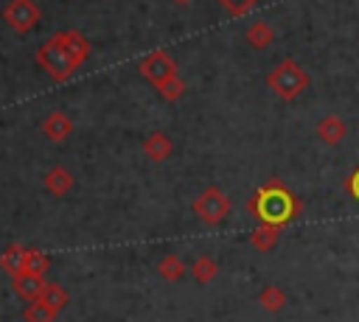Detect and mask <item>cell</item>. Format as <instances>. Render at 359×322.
<instances>
[{"label":"cell","mask_w":359,"mask_h":322,"mask_svg":"<svg viewBox=\"0 0 359 322\" xmlns=\"http://www.w3.org/2000/svg\"><path fill=\"white\" fill-rule=\"evenodd\" d=\"M87 56H90V42L81 31H59L39 45L36 64L53 81H67L79 70V64L87 62Z\"/></svg>","instance_id":"obj_1"},{"label":"cell","mask_w":359,"mask_h":322,"mask_svg":"<svg viewBox=\"0 0 359 322\" xmlns=\"http://www.w3.org/2000/svg\"><path fill=\"white\" fill-rule=\"evenodd\" d=\"M250 210L255 216H261L264 224H275V227H283L294 213H297V204H294V196L280 185V182H266L250 202Z\"/></svg>","instance_id":"obj_2"},{"label":"cell","mask_w":359,"mask_h":322,"mask_svg":"<svg viewBox=\"0 0 359 322\" xmlns=\"http://www.w3.org/2000/svg\"><path fill=\"white\" fill-rule=\"evenodd\" d=\"M311 78L309 73L294 62V59H280L269 76H266V87L280 98V101H294L303 90H309Z\"/></svg>","instance_id":"obj_3"},{"label":"cell","mask_w":359,"mask_h":322,"mask_svg":"<svg viewBox=\"0 0 359 322\" xmlns=\"http://www.w3.org/2000/svg\"><path fill=\"white\" fill-rule=\"evenodd\" d=\"M0 266L6 274H20V272H28V269H36V272H48V258L36 249H28V246H20V244H11L3 255H0Z\"/></svg>","instance_id":"obj_4"},{"label":"cell","mask_w":359,"mask_h":322,"mask_svg":"<svg viewBox=\"0 0 359 322\" xmlns=\"http://www.w3.org/2000/svg\"><path fill=\"white\" fill-rule=\"evenodd\" d=\"M194 213L205 221V224H222L224 221V216L230 213V199L224 196V190H219V188H205L196 199H194Z\"/></svg>","instance_id":"obj_5"},{"label":"cell","mask_w":359,"mask_h":322,"mask_svg":"<svg viewBox=\"0 0 359 322\" xmlns=\"http://www.w3.org/2000/svg\"><path fill=\"white\" fill-rule=\"evenodd\" d=\"M39 20H42V11L34 0H8L3 6V22L17 34L34 31Z\"/></svg>","instance_id":"obj_6"},{"label":"cell","mask_w":359,"mask_h":322,"mask_svg":"<svg viewBox=\"0 0 359 322\" xmlns=\"http://www.w3.org/2000/svg\"><path fill=\"white\" fill-rule=\"evenodd\" d=\"M137 70H140V76H143L149 84H154V87H163L168 78L180 76V73H177V62H174L165 50H151L149 56H143L140 64H137Z\"/></svg>","instance_id":"obj_7"},{"label":"cell","mask_w":359,"mask_h":322,"mask_svg":"<svg viewBox=\"0 0 359 322\" xmlns=\"http://www.w3.org/2000/svg\"><path fill=\"white\" fill-rule=\"evenodd\" d=\"M11 288L20 300L25 302H34L39 300L42 288H45V272H36V269H28V272H20L11 277Z\"/></svg>","instance_id":"obj_8"},{"label":"cell","mask_w":359,"mask_h":322,"mask_svg":"<svg viewBox=\"0 0 359 322\" xmlns=\"http://www.w3.org/2000/svg\"><path fill=\"white\" fill-rule=\"evenodd\" d=\"M42 134H45L50 143H65V140L73 134V120H70V115L62 112V109L48 112L45 120H42Z\"/></svg>","instance_id":"obj_9"},{"label":"cell","mask_w":359,"mask_h":322,"mask_svg":"<svg viewBox=\"0 0 359 322\" xmlns=\"http://www.w3.org/2000/svg\"><path fill=\"white\" fill-rule=\"evenodd\" d=\"M345 134H348V126H345L342 118H337V115H325V118H320V123H317V137H320L325 146H337V143H342Z\"/></svg>","instance_id":"obj_10"},{"label":"cell","mask_w":359,"mask_h":322,"mask_svg":"<svg viewBox=\"0 0 359 322\" xmlns=\"http://www.w3.org/2000/svg\"><path fill=\"white\" fill-rule=\"evenodd\" d=\"M45 190L50 193V196H67L70 190H73V174L67 171V168H62V165H53L48 174H45Z\"/></svg>","instance_id":"obj_11"},{"label":"cell","mask_w":359,"mask_h":322,"mask_svg":"<svg viewBox=\"0 0 359 322\" xmlns=\"http://www.w3.org/2000/svg\"><path fill=\"white\" fill-rule=\"evenodd\" d=\"M143 151H146V157H149L151 162H163V160L171 157L174 143L168 140V134H163V132H151V134L143 140Z\"/></svg>","instance_id":"obj_12"},{"label":"cell","mask_w":359,"mask_h":322,"mask_svg":"<svg viewBox=\"0 0 359 322\" xmlns=\"http://www.w3.org/2000/svg\"><path fill=\"white\" fill-rule=\"evenodd\" d=\"M247 42L255 50H264V48H269L275 42V28L266 20H252L250 28H247Z\"/></svg>","instance_id":"obj_13"},{"label":"cell","mask_w":359,"mask_h":322,"mask_svg":"<svg viewBox=\"0 0 359 322\" xmlns=\"http://www.w3.org/2000/svg\"><path fill=\"white\" fill-rule=\"evenodd\" d=\"M39 302H45L53 314H59V311L67 305V291H65V286H59V283H45V288H42V294H39Z\"/></svg>","instance_id":"obj_14"},{"label":"cell","mask_w":359,"mask_h":322,"mask_svg":"<svg viewBox=\"0 0 359 322\" xmlns=\"http://www.w3.org/2000/svg\"><path fill=\"white\" fill-rule=\"evenodd\" d=\"M216 272H219V266H216V260L210 258V255H199L194 263H191V274H194V280L196 283H210L213 277H216Z\"/></svg>","instance_id":"obj_15"},{"label":"cell","mask_w":359,"mask_h":322,"mask_svg":"<svg viewBox=\"0 0 359 322\" xmlns=\"http://www.w3.org/2000/svg\"><path fill=\"white\" fill-rule=\"evenodd\" d=\"M157 272H160V277H163V280L177 283V280H182V274H185V263H182L177 255H165V258H160Z\"/></svg>","instance_id":"obj_16"},{"label":"cell","mask_w":359,"mask_h":322,"mask_svg":"<svg viewBox=\"0 0 359 322\" xmlns=\"http://www.w3.org/2000/svg\"><path fill=\"white\" fill-rule=\"evenodd\" d=\"M275 238H278V227H275V224H261V227L250 235V241H252V246H255L258 252H269V249L275 246Z\"/></svg>","instance_id":"obj_17"},{"label":"cell","mask_w":359,"mask_h":322,"mask_svg":"<svg viewBox=\"0 0 359 322\" xmlns=\"http://www.w3.org/2000/svg\"><path fill=\"white\" fill-rule=\"evenodd\" d=\"M258 302H261L266 311H280V308L286 305V294H283L278 286H266V288H261Z\"/></svg>","instance_id":"obj_18"},{"label":"cell","mask_w":359,"mask_h":322,"mask_svg":"<svg viewBox=\"0 0 359 322\" xmlns=\"http://www.w3.org/2000/svg\"><path fill=\"white\" fill-rule=\"evenodd\" d=\"M22 319H25V322H53V319H56V314H53L45 302L34 300V302H28V305H25Z\"/></svg>","instance_id":"obj_19"},{"label":"cell","mask_w":359,"mask_h":322,"mask_svg":"<svg viewBox=\"0 0 359 322\" xmlns=\"http://www.w3.org/2000/svg\"><path fill=\"white\" fill-rule=\"evenodd\" d=\"M157 92H160L165 101H180V98L185 95V81H182L180 76H174V78H168L163 87H157Z\"/></svg>","instance_id":"obj_20"},{"label":"cell","mask_w":359,"mask_h":322,"mask_svg":"<svg viewBox=\"0 0 359 322\" xmlns=\"http://www.w3.org/2000/svg\"><path fill=\"white\" fill-rule=\"evenodd\" d=\"M219 3H222L233 17H241V14H244V11H250L258 0H219Z\"/></svg>","instance_id":"obj_21"},{"label":"cell","mask_w":359,"mask_h":322,"mask_svg":"<svg viewBox=\"0 0 359 322\" xmlns=\"http://www.w3.org/2000/svg\"><path fill=\"white\" fill-rule=\"evenodd\" d=\"M345 188H348V190H351V193L359 199V168H356V171H353V176L345 182Z\"/></svg>","instance_id":"obj_22"},{"label":"cell","mask_w":359,"mask_h":322,"mask_svg":"<svg viewBox=\"0 0 359 322\" xmlns=\"http://www.w3.org/2000/svg\"><path fill=\"white\" fill-rule=\"evenodd\" d=\"M174 3H177V6H185V3H191V0H174Z\"/></svg>","instance_id":"obj_23"}]
</instances>
